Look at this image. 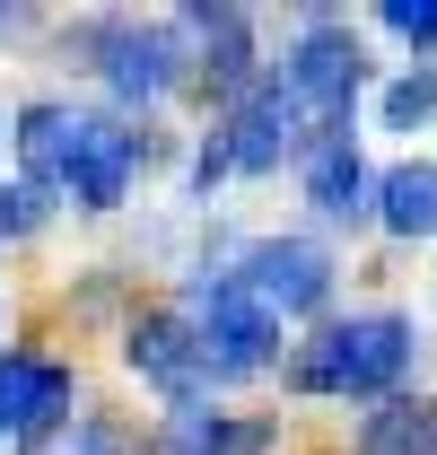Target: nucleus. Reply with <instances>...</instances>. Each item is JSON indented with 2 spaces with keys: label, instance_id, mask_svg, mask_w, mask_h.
<instances>
[{
  "label": "nucleus",
  "instance_id": "obj_1",
  "mask_svg": "<svg viewBox=\"0 0 437 455\" xmlns=\"http://www.w3.org/2000/svg\"><path fill=\"white\" fill-rule=\"evenodd\" d=\"M411 350H420V333H411V315H350V324H324V333L298 350V395H385L402 368H411Z\"/></svg>",
  "mask_w": 437,
  "mask_h": 455
},
{
  "label": "nucleus",
  "instance_id": "obj_2",
  "mask_svg": "<svg viewBox=\"0 0 437 455\" xmlns=\"http://www.w3.org/2000/svg\"><path fill=\"white\" fill-rule=\"evenodd\" d=\"M184 324H193V341H202L211 377H254V368H272V350H280V315H272V307H263L245 281H236V272L193 281Z\"/></svg>",
  "mask_w": 437,
  "mask_h": 455
},
{
  "label": "nucleus",
  "instance_id": "obj_3",
  "mask_svg": "<svg viewBox=\"0 0 437 455\" xmlns=\"http://www.w3.org/2000/svg\"><path fill=\"white\" fill-rule=\"evenodd\" d=\"M359 70H368V53H359L350 27H306V36L280 53V79H272V88L289 97L298 123L341 132V114H350V97H359Z\"/></svg>",
  "mask_w": 437,
  "mask_h": 455
},
{
  "label": "nucleus",
  "instance_id": "obj_4",
  "mask_svg": "<svg viewBox=\"0 0 437 455\" xmlns=\"http://www.w3.org/2000/svg\"><path fill=\"white\" fill-rule=\"evenodd\" d=\"M131 167H140V140H131L114 114H79V140H70V158L53 167V184L79 211H114L123 184H131Z\"/></svg>",
  "mask_w": 437,
  "mask_h": 455
},
{
  "label": "nucleus",
  "instance_id": "obj_5",
  "mask_svg": "<svg viewBox=\"0 0 437 455\" xmlns=\"http://www.w3.org/2000/svg\"><path fill=\"white\" fill-rule=\"evenodd\" d=\"M236 281L254 289L272 315H306V307H324V289H332V254L306 245V236H263V245H245Z\"/></svg>",
  "mask_w": 437,
  "mask_h": 455
},
{
  "label": "nucleus",
  "instance_id": "obj_6",
  "mask_svg": "<svg viewBox=\"0 0 437 455\" xmlns=\"http://www.w3.org/2000/svg\"><path fill=\"white\" fill-rule=\"evenodd\" d=\"M88 44H97V70L114 79V97H158V88H175V70H184V36H175V27L114 18Z\"/></svg>",
  "mask_w": 437,
  "mask_h": 455
},
{
  "label": "nucleus",
  "instance_id": "obj_7",
  "mask_svg": "<svg viewBox=\"0 0 437 455\" xmlns=\"http://www.w3.org/2000/svg\"><path fill=\"white\" fill-rule=\"evenodd\" d=\"M70 411V368L36 350H0V438H36Z\"/></svg>",
  "mask_w": 437,
  "mask_h": 455
},
{
  "label": "nucleus",
  "instance_id": "obj_8",
  "mask_svg": "<svg viewBox=\"0 0 437 455\" xmlns=\"http://www.w3.org/2000/svg\"><path fill=\"white\" fill-rule=\"evenodd\" d=\"M123 359H131V377H149L158 395H193V386H211V359H202V341H193V324L184 315H140L131 324V341H123Z\"/></svg>",
  "mask_w": 437,
  "mask_h": 455
},
{
  "label": "nucleus",
  "instance_id": "obj_9",
  "mask_svg": "<svg viewBox=\"0 0 437 455\" xmlns=\"http://www.w3.org/2000/svg\"><path fill=\"white\" fill-rule=\"evenodd\" d=\"M306 202H315L324 220H359V202H368V158H359L350 132H324V140L306 149Z\"/></svg>",
  "mask_w": 437,
  "mask_h": 455
},
{
  "label": "nucleus",
  "instance_id": "obj_10",
  "mask_svg": "<svg viewBox=\"0 0 437 455\" xmlns=\"http://www.w3.org/2000/svg\"><path fill=\"white\" fill-rule=\"evenodd\" d=\"M272 420H227V411H175L158 455H263Z\"/></svg>",
  "mask_w": 437,
  "mask_h": 455
},
{
  "label": "nucleus",
  "instance_id": "obj_11",
  "mask_svg": "<svg viewBox=\"0 0 437 455\" xmlns=\"http://www.w3.org/2000/svg\"><path fill=\"white\" fill-rule=\"evenodd\" d=\"M289 97L280 88H254L245 106H236V123H227V167H280V149H289Z\"/></svg>",
  "mask_w": 437,
  "mask_h": 455
},
{
  "label": "nucleus",
  "instance_id": "obj_12",
  "mask_svg": "<svg viewBox=\"0 0 437 455\" xmlns=\"http://www.w3.org/2000/svg\"><path fill=\"white\" fill-rule=\"evenodd\" d=\"M377 220L393 236H437V158H402L377 184Z\"/></svg>",
  "mask_w": 437,
  "mask_h": 455
},
{
  "label": "nucleus",
  "instance_id": "obj_13",
  "mask_svg": "<svg viewBox=\"0 0 437 455\" xmlns=\"http://www.w3.org/2000/svg\"><path fill=\"white\" fill-rule=\"evenodd\" d=\"M70 140H79V114L53 106V97H36V106H18V158L36 184H53V167L70 158Z\"/></svg>",
  "mask_w": 437,
  "mask_h": 455
},
{
  "label": "nucleus",
  "instance_id": "obj_14",
  "mask_svg": "<svg viewBox=\"0 0 437 455\" xmlns=\"http://www.w3.org/2000/svg\"><path fill=\"white\" fill-rule=\"evenodd\" d=\"M368 455H437V403H377Z\"/></svg>",
  "mask_w": 437,
  "mask_h": 455
},
{
  "label": "nucleus",
  "instance_id": "obj_15",
  "mask_svg": "<svg viewBox=\"0 0 437 455\" xmlns=\"http://www.w3.org/2000/svg\"><path fill=\"white\" fill-rule=\"evenodd\" d=\"M377 123H385V132H420V123H437V61H411L402 79H385Z\"/></svg>",
  "mask_w": 437,
  "mask_h": 455
},
{
  "label": "nucleus",
  "instance_id": "obj_16",
  "mask_svg": "<svg viewBox=\"0 0 437 455\" xmlns=\"http://www.w3.org/2000/svg\"><path fill=\"white\" fill-rule=\"evenodd\" d=\"M53 211V184H36V175H18V184H0V236H36Z\"/></svg>",
  "mask_w": 437,
  "mask_h": 455
},
{
  "label": "nucleus",
  "instance_id": "obj_17",
  "mask_svg": "<svg viewBox=\"0 0 437 455\" xmlns=\"http://www.w3.org/2000/svg\"><path fill=\"white\" fill-rule=\"evenodd\" d=\"M385 27L411 44H437V0H385Z\"/></svg>",
  "mask_w": 437,
  "mask_h": 455
}]
</instances>
